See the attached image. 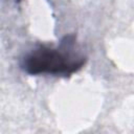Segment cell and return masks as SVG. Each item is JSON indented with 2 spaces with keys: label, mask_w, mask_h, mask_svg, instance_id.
<instances>
[{
  "label": "cell",
  "mask_w": 134,
  "mask_h": 134,
  "mask_svg": "<svg viewBox=\"0 0 134 134\" xmlns=\"http://www.w3.org/2000/svg\"><path fill=\"white\" fill-rule=\"evenodd\" d=\"M15 1H16V2H21L22 0H15Z\"/></svg>",
  "instance_id": "2"
},
{
  "label": "cell",
  "mask_w": 134,
  "mask_h": 134,
  "mask_svg": "<svg viewBox=\"0 0 134 134\" xmlns=\"http://www.w3.org/2000/svg\"><path fill=\"white\" fill-rule=\"evenodd\" d=\"M87 60L76 37L66 35L55 46L36 45L22 57L20 68L30 75L47 74L69 77L81 70Z\"/></svg>",
  "instance_id": "1"
}]
</instances>
